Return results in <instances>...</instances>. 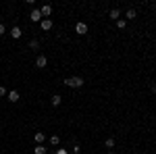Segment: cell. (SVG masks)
Returning a JSON list of instances; mask_svg holds the SVG:
<instances>
[{"instance_id":"obj_18","label":"cell","mask_w":156,"mask_h":154,"mask_svg":"<svg viewBox=\"0 0 156 154\" xmlns=\"http://www.w3.org/2000/svg\"><path fill=\"white\" fill-rule=\"evenodd\" d=\"M73 154H81V146H79V144L73 146Z\"/></svg>"},{"instance_id":"obj_11","label":"cell","mask_w":156,"mask_h":154,"mask_svg":"<svg viewBox=\"0 0 156 154\" xmlns=\"http://www.w3.org/2000/svg\"><path fill=\"white\" fill-rule=\"evenodd\" d=\"M34 140H36L37 144H42V142H44V140H46V135H44V133H42V131H37L36 135H34Z\"/></svg>"},{"instance_id":"obj_9","label":"cell","mask_w":156,"mask_h":154,"mask_svg":"<svg viewBox=\"0 0 156 154\" xmlns=\"http://www.w3.org/2000/svg\"><path fill=\"white\" fill-rule=\"evenodd\" d=\"M110 19H115V21H119V19H121V11H119V9H112V11H110Z\"/></svg>"},{"instance_id":"obj_10","label":"cell","mask_w":156,"mask_h":154,"mask_svg":"<svg viewBox=\"0 0 156 154\" xmlns=\"http://www.w3.org/2000/svg\"><path fill=\"white\" fill-rule=\"evenodd\" d=\"M9 100H11V102H17V100H19V92H15V90H12V92H9Z\"/></svg>"},{"instance_id":"obj_17","label":"cell","mask_w":156,"mask_h":154,"mask_svg":"<svg viewBox=\"0 0 156 154\" xmlns=\"http://www.w3.org/2000/svg\"><path fill=\"white\" fill-rule=\"evenodd\" d=\"M125 25H127L125 19H119V21H117V27H119V29H125Z\"/></svg>"},{"instance_id":"obj_2","label":"cell","mask_w":156,"mask_h":154,"mask_svg":"<svg viewBox=\"0 0 156 154\" xmlns=\"http://www.w3.org/2000/svg\"><path fill=\"white\" fill-rule=\"evenodd\" d=\"M40 13H42V19H50V13H52V4H44V6L40 9Z\"/></svg>"},{"instance_id":"obj_22","label":"cell","mask_w":156,"mask_h":154,"mask_svg":"<svg viewBox=\"0 0 156 154\" xmlns=\"http://www.w3.org/2000/svg\"><path fill=\"white\" fill-rule=\"evenodd\" d=\"M56 154H67V150H56Z\"/></svg>"},{"instance_id":"obj_3","label":"cell","mask_w":156,"mask_h":154,"mask_svg":"<svg viewBox=\"0 0 156 154\" xmlns=\"http://www.w3.org/2000/svg\"><path fill=\"white\" fill-rule=\"evenodd\" d=\"M46 65H48V59H46L44 54H40V56L36 59V67H37V69H44Z\"/></svg>"},{"instance_id":"obj_21","label":"cell","mask_w":156,"mask_h":154,"mask_svg":"<svg viewBox=\"0 0 156 154\" xmlns=\"http://www.w3.org/2000/svg\"><path fill=\"white\" fill-rule=\"evenodd\" d=\"M4 31H6V29H4V25L0 23V36H2V34H4Z\"/></svg>"},{"instance_id":"obj_1","label":"cell","mask_w":156,"mask_h":154,"mask_svg":"<svg viewBox=\"0 0 156 154\" xmlns=\"http://www.w3.org/2000/svg\"><path fill=\"white\" fill-rule=\"evenodd\" d=\"M65 83H67L69 88H83V77H79V75H77V77H67Z\"/></svg>"},{"instance_id":"obj_23","label":"cell","mask_w":156,"mask_h":154,"mask_svg":"<svg viewBox=\"0 0 156 154\" xmlns=\"http://www.w3.org/2000/svg\"><path fill=\"white\" fill-rule=\"evenodd\" d=\"M106 154H115V152H106Z\"/></svg>"},{"instance_id":"obj_5","label":"cell","mask_w":156,"mask_h":154,"mask_svg":"<svg viewBox=\"0 0 156 154\" xmlns=\"http://www.w3.org/2000/svg\"><path fill=\"white\" fill-rule=\"evenodd\" d=\"M21 36H23V31H21V27H19V25H15V27L11 29V38H15V40H19Z\"/></svg>"},{"instance_id":"obj_12","label":"cell","mask_w":156,"mask_h":154,"mask_svg":"<svg viewBox=\"0 0 156 154\" xmlns=\"http://www.w3.org/2000/svg\"><path fill=\"white\" fill-rule=\"evenodd\" d=\"M60 102H62V98H60L58 94L52 96V106H60Z\"/></svg>"},{"instance_id":"obj_15","label":"cell","mask_w":156,"mask_h":154,"mask_svg":"<svg viewBox=\"0 0 156 154\" xmlns=\"http://www.w3.org/2000/svg\"><path fill=\"white\" fill-rule=\"evenodd\" d=\"M125 17H127V19H131V21H133V19H135V11H133V9H129V11L125 13Z\"/></svg>"},{"instance_id":"obj_13","label":"cell","mask_w":156,"mask_h":154,"mask_svg":"<svg viewBox=\"0 0 156 154\" xmlns=\"http://www.w3.org/2000/svg\"><path fill=\"white\" fill-rule=\"evenodd\" d=\"M115 138H106V142H104V146H106V148H115Z\"/></svg>"},{"instance_id":"obj_19","label":"cell","mask_w":156,"mask_h":154,"mask_svg":"<svg viewBox=\"0 0 156 154\" xmlns=\"http://www.w3.org/2000/svg\"><path fill=\"white\" fill-rule=\"evenodd\" d=\"M9 94V92H6V88H2V85H0V98H2V96H6Z\"/></svg>"},{"instance_id":"obj_14","label":"cell","mask_w":156,"mask_h":154,"mask_svg":"<svg viewBox=\"0 0 156 154\" xmlns=\"http://www.w3.org/2000/svg\"><path fill=\"white\" fill-rule=\"evenodd\" d=\"M50 144H52V146H58L60 138H58V135H50Z\"/></svg>"},{"instance_id":"obj_16","label":"cell","mask_w":156,"mask_h":154,"mask_svg":"<svg viewBox=\"0 0 156 154\" xmlns=\"http://www.w3.org/2000/svg\"><path fill=\"white\" fill-rule=\"evenodd\" d=\"M29 48H31V50H37V48H40V42H37V40H31V42H29Z\"/></svg>"},{"instance_id":"obj_24","label":"cell","mask_w":156,"mask_h":154,"mask_svg":"<svg viewBox=\"0 0 156 154\" xmlns=\"http://www.w3.org/2000/svg\"><path fill=\"white\" fill-rule=\"evenodd\" d=\"M154 11H156V4H154Z\"/></svg>"},{"instance_id":"obj_6","label":"cell","mask_w":156,"mask_h":154,"mask_svg":"<svg viewBox=\"0 0 156 154\" xmlns=\"http://www.w3.org/2000/svg\"><path fill=\"white\" fill-rule=\"evenodd\" d=\"M40 27H42L44 31H48V29H52V19H42V23H40Z\"/></svg>"},{"instance_id":"obj_7","label":"cell","mask_w":156,"mask_h":154,"mask_svg":"<svg viewBox=\"0 0 156 154\" xmlns=\"http://www.w3.org/2000/svg\"><path fill=\"white\" fill-rule=\"evenodd\" d=\"M75 31L83 36V34H87V25H85V23H77V25H75Z\"/></svg>"},{"instance_id":"obj_4","label":"cell","mask_w":156,"mask_h":154,"mask_svg":"<svg viewBox=\"0 0 156 154\" xmlns=\"http://www.w3.org/2000/svg\"><path fill=\"white\" fill-rule=\"evenodd\" d=\"M29 19H31L34 23H37V21L42 23V13H40V9H34V11H31V15H29Z\"/></svg>"},{"instance_id":"obj_20","label":"cell","mask_w":156,"mask_h":154,"mask_svg":"<svg viewBox=\"0 0 156 154\" xmlns=\"http://www.w3.org/2000/svg\"><path fill=\"white\" fill-rule=\"evenodd\" d=\"M150 92H154V94H156V83H150Z\"/></svg>"},{"instance_id":"obj_8","label":"cell","mask_w":156,"mask_h":154,"mask_svg":"<svg viewBox=\"0 0 156 154\" xmlns=\"http://www.w3.org/2000/svg\"><path fill=\"white\" fill-rule=\"evenodd\" d=\"M34 154H46V146L44 144H37L36 148H34Z\"/></svg>"}]
</instances>
